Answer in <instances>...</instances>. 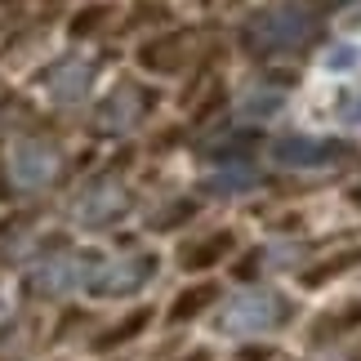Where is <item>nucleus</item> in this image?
Returning <instances> with one entry per match:
<instances>
[{
  "instance_id": "f257e3e1",
  "label": "nucleus",
  "mask_w": 361,
  "mask_h": 361,
  "mask_svg": "<svg viewBox=\"0 0 361 361\" xmlns=\"http://www.w3.org/2000/svg\"><path fill=\"white\" fill-rule=\"evenodd\" d=\"M299 116L317 130H361V36L335 40L317 59L308 90L299 99Z\"/></svg>"
},
{
  "instance_id": "f03ea898",
  "label": "nucleus",
  "mask_w": 361,
  "mask_h": 361,
  "mask_svg": "<svg viewBox=\"0 0 361 361\" xmlns=\"http://www.w3.org/2000/svg\"><path fill=\"white\" fill-rule=\"evenodd\" d=\"M308 32H312V13L299 0H281V5H268L250 18L245 40L259 54H286V49H299Z\"/></svg>"
},
{
  "instance_id": "7ed1b4c3",
  "label": "nucleus",
  "mask_w": 361,
  "mask_h": 361,
  "mask_svg": "<svg viewBox=\"0 0 361 361\" xmlns=\"http://www.w3.org/2000/svg\"><path fill=\"white\" fill-rule=\"evenodd\" d=\"M286 317V299L276 295V290H241V295H232L224 303V317H219V326L228 330V335H263V330H272L276 322Z\"/></svg>"
},
{
  "instance_id": "20e7f679",
  "label": "nucleus",
  "mask_w": 361,
  "mask_h": 361,
  "mask_svg": "<svg viewBox=\"0 0 361 361\" xmlns=\"http://www.w3.org/2000/svg\"><path fill=\"white\" fill-rule=\"evenodd\" d=\"M343 157L339 143L330 138H312V134H286L272 143V161L286 165V170H326Z\"/></svg>"
},
{
  "instance_id": "39448f33",
  "label": "nucleus",
  "mask_w": 361,
  "mask_h": 361,
  "mask_svg": "<svg viewBox=\"0 0 361 361\" xmlns=\"http://www.w3.org/2000/svg\"><path fill=\"white\" fill-rule=\"evenodd\" d=\"M59 174V147L40 143V138H23L9 152V178L18 188H45Z\"/></svg>"
},
{
  "instance_id": "423d86ee",
  "label": "nucleus",
  "mask_w": 361,
  "mask_h": 361,
  "mask_svg": "<svg viewBox=\"0 0 361 361\" xmlns=\"http://www.w3.org/2000/svg\"><path fill=\"white\" fill-rule=\"evenodd\" d=\"M152 276V259L147 255H125V259H107L94 268L90 276V290L94 295H134Z\"/></svg>"
},
{
  "instance_id": "0eeeda50",
  "label": "nucleus",
  "mask_w": 361,
  "mask_h": 361,
  "mask_svg": "<svg viewBox=\"0 0 361 361\" xmlns=\"http://www.w3.org/2000/svg\"><path fill=\"white\" fill-rule=\"evenodd\" d=\"M125 210V188L116 183V178H94V183H85L76 192L72 201V219L76 224H107V219H116Z\"/></svg>"
},
{
  "instance_id": "6e6552de",
  "label": "nucleus",
  "mask_w": 361,
  "mask_h": 361,
  "mask_svg": "<svg viewBox=\"0 0 361 361\" xmlns=\"http://www.w3.org/2000/svg\"><path fill=\"white\" fill-rule=\"evenodd\" d=\"M94 85V63L85 59H67L45 76V99L49 103H80Z\"/></svg>"
},
{
  "instance_id": "1a4fd4ad",
  "label": "nucleus",
  "mask_w": 361,
  "mask_h": 361,
  "mask_svg": "<svg viewBox=\"0 0 361 361\" xmlns=\"http://www.w3.org/2000/svg\"><path fill=\"white\" fill-rule=\"evenodd\" d=\"M80 281H85V268H80L72 255H49L32 268V286L40 295H67V290L80 286Z\"/></svg>"
},
{
  "instance_id": "9d476101",
  "label": "nucleus",
  "mask_w": 361,
  "mask_h": 361,
  "mask_svg": "<svg viewBox=\"0 0 361 361\" xmlns=\"http://www.w3.org/2000/svg\"><path fill=\"white\" fill-rule=\"evenodd\" d=\"M138 112H143L138 94L134 90H116L112 99L99 107V125H103V130H130V125L138 121Z\"/></svg>"
},
{
  "instance_id": "9b49d317",
  "label": "nucleus",
  "mask_w": 361,
  "mask_h": 361,
  "mask_svg": "<svg viewBox=\"0 0 361 361\" xmlns=\"http://www.w3.org/2000/svg\"><path fill=\"white\" fill-rule=\"evenodd\" d=\"M276 107H281V94L268 90V85H259V90H255V94H250V99L241 103V116H245V121H268V116L276 112Z\"/></svg>"
},
{
  "instance_id": "f8f14e48",
  "label": "nucleus",
  "mask_w": 361,
  "mask_h": 361,
  "mask_svg": "<svg viewBox=\"0 0 361 361\" xmlns=\"http://www.w3.org/2000/svg\"><path fill=\"white\" fill-rule=\"evenodd\" d=\"M255 183V170H245V165H232V170H219L210 178V188L214 192H237V188H250Z\"/></svg>"
}]
</instances>
